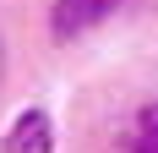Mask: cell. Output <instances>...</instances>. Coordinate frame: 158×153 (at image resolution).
<instances>
[{
  "mask_svg": "<svg viewBox=\"0 0 158 153\" xmlns=\"http://www.w3.org/2000/svg\"><path fill=\"white\" fill-rule=\"evenodd\" d=\"M114 6H120V0H55V6H49V33H55L60 44H71L82 33H93L98 22H109Z\"/></svg>",
  "mask_w": 158,
  "mask_h": 153,
  "instance_id": "cell-1",
  "label": "cell"
},
{
  "mask_svg": "<svg viewBox=\"0 0 158 153\" xmlns=\"http://www.w3.org/2000/svg\"><path fill=\"white\" fill-rule=\"evenodd\" d=\"M0 148L6 153H55V126H49V115L44 109H22Z\"/></svg>",
  "mask_w": 158,
  "mask_h": 153,
  "instance_id": "cell-2",
  "label": "cell"
},
{
  "mask_svg": "<svg viewBox=\"0 0 158 153\" xmlns=\"http://www.w3.org/2000/svg\"><path fill=\"white\" fill-rule=\"evenodd\" d=\"M131 153H158V104H147L136 115V131H131Z\"/></svg>",
  "mask_w": 158,
  "mask_h": 153,
  "instance_id": "cell-3",
  "label": "cell"
}]
</instances>
